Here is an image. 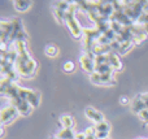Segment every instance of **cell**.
Returning <instances> with one entry per match:
<instances>
[{
	"label": "cell",
	"mask_w": 148,
	"mask_h": 139,
	"mask_svg": "<svg viewBox=\"0 0 148 139\" xmlns=\"http://www.w3.org/2000/svg\"><path fill=\"white\" fill-rule=\"evenodd\" d=\"M14 47L17 49V61L14 68L17 70L20 78H33L38 70V62L30 56L27 49V42L17 40L14 42Z\"/></svg>",
	"instance_id": "1"
},
{
	"label": "cell",
	"mask_w": 148,
	"mask_h": 139,
	"mask_svg": "<svg viewBox=\"0 0 148 139\" xmlns=\"http://www.w3.org/2000/svg\"><path fill=\"white\" fill-rule=\"evenodd\" d=\"M77 9H78V5H77L75 3L70 5V9L68 10V13H66V22L65 23L68 25V29H69L70 34L73 35V38L79 39L83 36V29L79 25L78 20H77V17H75Z\"/></svg>",
	"instance_id": "2"
},
{
	"label": "cell",
	"mask_w": 148,
	"mask_h": 139,
	"mask_svg": "<svg viewBox=\"0 0 148 139\" xmlns=\"http://www.w3.org/2000/svg\"><path fill=\"white\" fill-rule=\"evenodd\" d=\"M18 96L27 101L33 108H36V107L40 104V94L34 90H30V88L20 87L18 88Z\"/></svg>",
	"instance_id": "3"
},
{
	"label": "cell",
	"mask_w": 148,
	"mask_h": 139,
	"mask_svg": "<svg viewBox=\"0 0 148 139\" xmlns=\"http://www.w3.org/2000/svg\"><path fill=\"white\" fill-rule=\"evenodd\" d=\"M18 116H20V112L14 105L4 107L0 112V122H1L3 126H5V125L13 122Z\"/></svg>",
	"instance_id": "4"
},
{
	"label": "cell",
	"mask_w": 148,
	"mask_h": 139,
	"mask_svg": "<svg viewBox=\"0 0 148 139\" xmlns=\"http://www.w3.org/2000/svg\"><path fill=\"white\" fill-rule=\"evenodd\" d=\"M79 64L84 72L92 74L95 72V55L92 52H83L79 59Z\"/></svg>",
	"instance_id": "5"
},
{
	"label": "cell",
	"mask_w": 148,
	"mask_h": 139,
	"mask_svg": "<svg viewBox=\"0 0 148 139\" xmlns=\"http://www.w3.org/2000/svg\"><path fill=\"white\" fill-rule=\"evenodd\" d=\"M9 101H10V105H14L18 109L20 114H22V116H29L31 113V111H33V107L26 100L21 99L20 96H14V98L9 99Z\"/></svg>",
	"instance_id": "6"
},
{
	"label": "cell",
	"mask_w": 148,
	"mask_h": 139,
	"mask_svg": "<svg viewBox=\"0 0 148 139\" xmlns=\"http://www.w3.org/2000/svg\"><path fill=\"white\" fill-rule=\"evenodd\" d=\"M84 114H86L87 118L94 121L95 124H99V122H101L105 120L104 114H103L100 111H97L96 108H92V107H87V108L84 109Z\"/></svg>",
	"instance_id": "7"
},
{
	"label": "cell",
	"mask_w": 148,
	"mask_h": 139,
	"mask_svg": "<svg viewBox=\"0 0 148 139\" xmlns=\"http://www.w3.org/2000/svg\"><path fill=\"white\" fill-rule=\"evenodd\" d=\"M108 57H109V65L114 69V72H121L122 70V62H121L120 56L112 51L108 53Z\"/></svg>",
	"instance_id": "8"
},
{
	"label": "cell",
	"mask_w": 148,
	"mask_h": 139,
	"mask_svg": "<svg viewBox=\"0 0 148 139\" xmlns=\"http://www.w3.org/2000/svg\"><path fill=\"white\" fill-rule=\"evenodd\" d=\"M143 109H146V105H144L143 100H142V96H140V94H139V95H136L135 98L133 99V101H131V111L135 114H139Z\"/></svg>",
	"instance_id": "9"
},
{
	"label": "cell",
	"mask_w": 148,
	"mask_h": 139,
	"mask_svg": "<svg viewBox=\"0 0 148 139\" xmlns=\"http://www.w3.org/2000/svg\"><path fill=\"white\" fill-rule=\"evenodd\" d=\"M31 4H33V3L29 1V0H16V1H13L14 9L17 10V12H21V13L29 10V8L31 7Z\"/></svg>",
	"instance_id": "10"
},
{
	"label": "cell",
	"mask_w": 148,
	"mask_h": 139,
	"mask_svg": "<svg viewBox=\"0 0 148 139\" xmlns=\"http://www.w3.org/2000/svg\"><path fill=\"white\" fill-rule=\"evenodd\" d=\"M59 124L61 125L64 129H73V127L75 126V121H74V118L72 116H68V114L60 117V118H59Z\"/></svg>",
	"instance_id": "11"
},
{
	"label": "cell",
	"mask_w": 148,
	"mask_h": 139,
	"mask_svg": "<svg viewBox=\"0 0 148 139\" xmlns=\"http://www.w3.org/2000/svg\"><path fill=\"white\" fill-rule=\"evenodd\" d=\"M95 131H96V134H109L110 124L107 120L99 122V124H95Z\"/></svg>",
	"instance_id": "12"
},
{
	"label": "cell",
	"mask_w": 148,
	"mask_h": 139,
	"mask_svg": "<svg viewBox=\"0 0 148 139\" xmlns=\"http://www.w3.org/2000/svg\"><path fill=\"white\" fill-rule=\"evenodd\" d=\"M57 139H75V134H74L73 129H60V131H57L56 137Z\"/></svg>",
	"instance_id": "13"
},
{
	"label": "cell",
	"mask_w": 148,
	"mask_h": 139,
	"mask_svg": "<svg viewBox=\"0 0 148 139\" xmlns=\"http://www.w3.org/2000/svg\"><path fill=\"white\" fill-rule=\"evenodd\" d=\"M44 53L48 57H56L59 55V47L56 44H47L46 49H44Z\"/></svg>",
	"instance_id": "14"
},
{
	"label": "cell",
	"mask_w": 148,
	"mask_h": 139,
	"mask_svg": "<svg viewBox=\"0 0 148 139\" xmlns=\"http://www.w3.org/2000/svg\"><path fill=\"white\" fill-rule=\"evenodd\" d=\"M134 47V43L131 40H126L123 42V43H121V47H120V51H118V53L120 55H125L129 51H131Z\"/></svg>",
	"instance_id": "15"
},
{
	"label": "cell",
	"mask_w": 148,
	"mask_h": 139,
	"mask_svg": "<svg viewBox=\"0 0 148 139\" xmlns=\"http://www.w3.org/2000/svg\"><path fill=\"white\" fill-rule=\"evenodd\" d=\"M53 13H55V18L59 23H62V22H66V13L68 12H62V10L57 9V8H53Z\"/></svg>",
	"instance_id": "16"
},
{
	"label": "cell",
	"mask_w": 148,
	"mask_h": 139,
	"mask_svg": "<svg viewBox=\"0 0 148 139\" xmlns=\"http://www.w3.org/2000/svg\"><path fill=\"white\" fill-rule=\"evenodd\" d=\"M147 34L146 33H139V34H134L133 35V39H131V42L134 43V46H136V44H140L142 42H144L147 39Z\"/></svg>",
	"instance_id": "17"
},
{
	"label": "cell",
	"mask_w": 148,
	"mask_h": 139,
	"mask_svg": "<svg viewBox=\"0 0 148 139\" xmlns=\"http://www.w3.org/2000/svg\"><path fill=\"white\" fill-rule=\"evenodd\" d=\"M70 3L69 1H57L56 4H55V8H57V9L62 10V12H68V10L70 9Z\"/></svg>",
	"instance_id": "18"
},
{
	"label": "cell",
	"mask_w": 148,
	"mask_h": 139,
	"mask_svg": "<svg viewBox=\"0 0 148 139\" xmlns=\"http://www.w3.org/2000/svg\"><path fill=\"white\" fill-rule=\"evenodd\" d=\"M90 81L94 85H101V74L97 72H94L92 74H90Z\"/></svg>",
	"instance_id": "19"
},
{
	"label": "cell",
	"mask_w": 148,
	"mask_h": 139,
	"mask_svg": "<svg viewBox=\"0 0 148 139\" xmlns=\"http://www.w3.org/2000/svg\"><path fill=\"white\" fill-rule=\"evenodd\" d=\"M62 69H64V72H66V73H72V72H74V69H75V65H74L73 61H66L64 65H62Z\"/></svg>",
	"instance_id": "20"
},
{
	"label": "cell",
	"mask_w": 148,
	"mask_h": 139,
	"mask_svg": "<svg viewBox=\"0 0 148 139\" xmlns=\"http://www.w3.org/2000/svg\"><path fill=\"white\" fill-rule=\"evenodd\" d=\"M138 116H139V118H140L143 122H147V124H148V109L147 108L143 109V111H142Z\"/></svg>",
	"instance_id": "21"
},
{
	"label": "cell",
	"mask_w": 148,
	"mask_h": 139,
	"mask_svg": "<svg viewBox=\"0 0 148 139\" xmlns=\"http://www.w3.org/2000/svg\"><path fill=\"white\" fill-rule=\"evenodd\" d=\"M140 96H142V100H143V103H144V105H146V108L148 109V92L140 94Z\"/></svg>",
	"instance_id": "22"
},
{
	"label": "cell",
	"mask_w": 148,
	"mask_h": 139,
	"mask_svg": "<svg viewBox=\"0 0 148 139\" xmlns=\"http://www.w3.org/2000/svg\"><path fill=\"white\" fill-rule=\"evenodd\" d=\"M120 103L122 104V105H126V104H129V103H130V100H129V98H127V96H125V95H123V96H121V98H120Z\"/></svg>",
	"instance_id": "23"
},
{
	"label": "cell",
	"mask_w": 148,
	"mask_h": 139,
	"mask_svg": "<svg viewBox=\"0 0 148 139\" xmlns=\"http://www.w3.org/2000/svg\"><path fill=\"white\" fill-rule=\"evenodd\" d=\"M75 139H86V134L84 133H78V134H75Z\"/></svg>",
	"instance_id": "24"
},
{
	"label": "cell",
	"mask_w": 148,
	"mask_h": 139,
	"mask_svg": "<svg viewBox=\"0 0 148 139\" xmlns=\"http://www.w3.org/2000/svg\"><path fill=\"white\" fill-rule=\"evenodd\" d=\"M144 33L148 35V23H147V25H144Z\"/></svg>",
	"instance_id": "25"
},
{
	"label": "cell",
	"mask_w": 148,
	"mask_h": 139,
	"mask_svg": "<svg viewBox=\"0 0 148 139\" xmlns=\"http://www.w3.org/2000/svg\"><path fill=\"white\" fill-rule=\"evenodd\" d=\"M138 139H143V138H138Z\"/></svg>",
	"instance_id": "26"
}]
</instances>
